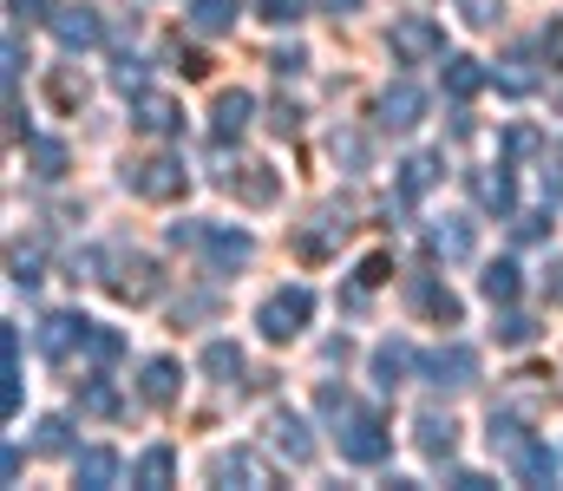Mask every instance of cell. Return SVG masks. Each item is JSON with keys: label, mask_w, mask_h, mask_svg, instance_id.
Listing matches in <instances>:
<instances>
[{"label": "cell", "mask_w": 563, "mask_h": 491, "mask_svg": "<svg viewBox=\"0 0 563 491\" xmlns=\"http://www.w3.org/2000/svg\"><path fill=\"white\" fill-rule=\"evenodd\" d=\"M387 453H394L387 420L367 413V406H347V413H341V459H347V466H380Z\"/></svg>", "instance_id": "6da1fadb"}, {"label": "cell", "mask_w": 563, "mask_h": 491, "mask_svg": "<svg viewBox=\"0 0 563 491\" xmlns=\"http://www.w3.org/2000/svg\"><path fill=\"white\" fill-rule=\"evenodd\" d=\"M387 46H394V59H400V66L445 59V26H439L432 13H400V20H394V33H387Z\"/></svg>", "instance_id": "7a4b0ae2"}, {"label": "cell", "mask_w": 563, "mask_h": 491, "mask_svg": "<svg viewBox=\"0 0 563 491\" xmlns=\"http://www.w3.org/2000/svg\"><path fill=\"white\" fill-rule=\"evenodd\" d=\"M308 315H314V289L288 282V289H276V295L256 309V327H263L269 341H295V334L308 327Z\"/></svg>", "instance_id": "3957f363"}, {"label": "cell", "mask_w": 563, "mask_h": 491, "mask_svg": "<svg viewBox=\"0 0 563 491\" xmlns=\"http://www.w3.org/2000/svg\"><path fill=\"white\" fill-rule=\"evenodd\" d=\"M125 183H132L139 197H151V203H170V197H184V190H190V170H184L177 158H144V164L125 170Z\"/></svg>", "instance_id": "277c9868"}, {"label": "cell", "mask_w": 563, "mask_h": 491, "mask_svg": "<svg viewBox=\"0 0 563 491\" xmlns=\"http://www.w3.org/2000/svg\"><path fill=\"white\" fill-rule=\"evenodd\" d=\"M426 380L445 387V393H465V387H478V354H472L465 341H452V347L426 354Z\"/></svg>", "instance_id": "5b68a950"}, {"label": "cell", "mask_w": 563, "mask_h": 491, "mask_svg": "<svg viewBox=\"0 0 563 491\" xmlns=\"http://www.w3.org/2000/svg\"><path fill=\"white\" fill-rule=\"evenodd\" d=\"M223 190H230L236 203H250V210H269L282 197V177L269 164H236V170H223Z\"/></svg>", "instance_id": "8992f818"}, {"label": "cell", "mask_w": 563, "mask_h": 491, "mask_svg": "<svg viewBox=\"0 0 563 491\" xmlns=\"http://www.w3.org/2000/svg\"><path fill=\"white\" fill-rule=\"evenodd\" d=\"M132 125L151 138H170V132H184V105L170 92H132Z\"/></svg>", "instance_id": "52a82bcc"}, {"label": "cell", "mask_w": 563, "mask_h": 491, "mask_svg": "<svg viewBox=\"0 0 563 491\" xmlns=\"http://www.w3.org/2000/svg\"><path fill=\"white\" fill-rule=\"evenodd\" d=\"M92 327L99 322H86V315H46L40 322V354L46 360H66L73 347H92Z\"/></svg>", "instance_id": "ba28073f"}, {"label": "cell", "mask_w": 563, "mask_h": 491, "mask_svg": "<svg viewBox=\"0 0 563 491\" xmlns=\"http://www.w3.org/2000/svg\"><path fill=\"white\" fill-rule=\"evenodd\" d=\"M203 256H210V269H243L256 256V236L250 230H230V223H210L203 230Z\"/></svg>", "instance_id": "9c48e42d"}, {"label": "cell", "mask_w": 563, "mask_h": 491, "mask_svg": "<svg viewBox=\"0 0 563 491\" xmlns=\"http://www.w3.org/2000/svg\"><path fill=\"white\" fill-rule=\"evenodd\" d=\"M53 33H59L66 53H86V46L106 40V20H99L92 7H59V13H53Z\"/></svg>", "instance_id": "30bf717a"}, {"label": "cell", "mask_w": 563, "mask_h": 491, "mask_svg": "<svg viewBox=\"0 0 563 491\" xmlns=\"http://www.w3.org/2000/svg\"><path fill=\"white\" fill-rule=\"evenodd\" d=\"M407 302H413L420 315H432L439 327L459 322V295H452V289H445L439 276H413V282H407Z\"/></svg>", "instance_id": "8fae6325"}, {"label": "cell", "mask_w": 563, "mask_h": 491, "mask_svg": "<svg viewBox=\"0 0 563 491\" xmlns=\"http://www.w3.org/2000/svg\"><path fill=\"white\" fill-rule=\"evenodd\" d=\"M250 112H256V92H223L217 99V112H210V132H217V145H230V138H243L250 132Z\"/></svg>", "instance_id": "7c38bea8"}, {"label": "cell", "mask_w": 563, "mask_h": 491, "mask_svg": "<svg viewBox=\"0 0 563 491\" xmlns=\"http://www.w3.org/2000/svg\"><path fill=\"white\" fill-rule=\"evenodd\" d=\"M420 112H426V92L413 86V79H400V86H387V92H380V125L407 132V125H420Z\"/></svg>", "instance_id": "4fadbf2b"}, {"label": "cell", "mask_w": 563, "mask_h": 491, "mask_svg": "<svg viewBox=\"0 0 563 491\" xmlns=\"http://www.w3.org/2000/svg\"><path fill=\"white\" fill-rule=\"evenodd\" d=\"M426 249H432V256H445V263H465V256L478 249V236H472V223H465V216H445V223H432V230H426Z\"/></svg>", "instance_id": "5bb4252c"}, {"label": "cell", "mask_w": 563, "mask_h": 491, "mask_svg": "<svg viewBox=\"0 0 563 491\" xmlns=\"http://www.w3.org/2000/svg\"><path fill=\"white\" fill-rule=\"evenodd\" d=\"M269 439H276V453L288 466H308V459H314V439H308V420H301V413H276V420H269Z\"/></svg>", "instance_id": "9a60e30c"}, {"label": "cell", "mask_w": 563, "mask_h": 491, "mask_svg": "<svg viewBox=\"0 0 563 491\" xmlns=\"http://www.w3.org/2000/svg\"><path fill=\"white\" fill-rule=\"evenodd\" d=\"M413 439H420L426 459H452L459 453V420L452 413H420L413 420Z\"/></svg>", "instance_id": "2e32d148"}, {"label": "cell", "mask_w": 563, "mask_h": 491, "mask_svg": "<svg viewBox=\"0 0 563 491\" xmlns=\"http://www.w3.org/2000/svg\"><path fill=\"white\" fill-rule=\"evenodd\" d=\"M106 289H112L119 302H151V295H157V269H151L144 256H132V263H119V276H106Z\"/></svg>", "instance_id": "e0dca14e"}, {"label": "cell", "mask_w": 563, "mask_h": 491, "mask_svg": "<svg viewBox=\"0 0 563 491\" xmlns=\"http://www.w3.org/2000/svg\"><path fill=\"white\" fill-rule=\"evenodd\" d=\"M472 197H478L485 210L511 216V203H518V190H511V170H505V164H498V170H472Z\"/></svg>", "instance_id": "ac0fdd59"}, {"label": "cell", "mask_w": 563, "mask_h": 491, "mask_svg": "<svg viewBox=\"0 0 563 491\" xmlns=\"http://www.w3.org/2000/svg\"><path fill=\"white\" fill-rule=\"evenodd\" d=\"M407 373H413V347H407V341H380V347H374V387L394 393Z\"/></svg>", "instance_id": "d6986e66"}, {"label": "cell", "mask_w": 563, "mask_h": 491, "mask_svg": "<svg viewBox=\"0 0 563 491\" xmlns=\"http://www.w3.org/2000/svg\"><path fill=\"white\" fill-rule=\"evenodd\" d=\"M511 466H518V479H525V486H558V459H551V446H544V439H525V446L511 453Z\"/></svg>", "instance_id": "ffe728a7"}, {"label": "cell", "mask_w": 563, "mask_h": 491, "mask_svg": "<svg viewBox=\"0 0 563 491\" xmlns=\"http://www.w3.org/2000/svg\"><path fill=\"white\" fill-rule=\"evenodd\" d=\"M73 479L92 486V491H106L112 479H119V453H112V446H86V453L73 459Z\"/></svg>", "instance_id": "44dd1931"}, {"label": "cell", "mask_w": 563, "mask_h": 491, "mask_svg": "<svg viewBox=\"0 0 563 491\" xmlns=\"http://www.w3.org/2000/svg\"><path fill=\"white\" fill-rule=\"evenodd\" d=\"M177 380H184V373H177V360H164V354H157V360H144L139 393L151 400V406H170V400H177Z\"/></svg>", "instance_id": "7402d4cb"}, {"label": "cell", "mask_w": 563, "mask_h": 491, "mask_svg": "<svg viewBox=\"0 0 563 491\" xmlns=\"http://www.w3.org/2000/svg\"><path fill=\"white\" fill-rule=\"evenodd\" d=\"M492 79H498V92H511V99H525V92L538 86V66H531V53H525V46H511V53L498 59V72H492Z\"/></svg>", "instance_id": "603a6c76"}, {"label": "cell", "mask_w": 563, "mask_h": 491, "mask_svg": "<svg viewBox=\"0 0 563 491\" xmlns=\"http://www.w3.org/2000/svg\"><path fill=\"white\" fill-rule=\"evenodd\" d=\"M170 479H177V453H170V446H151V453H139V466H132V486L164 491Z\"/></svg>", "instance_id": "cb8c5ba5"}, {"label": "cell", "mask_w": 563, "mask_h": 491, "mask_svg": "<svg viewBox=\"0 0 563 491\" xmlns=\"http://www.w3.org/2000/svg\"><path fill=\"white\" fill-rule=\"evenodd\" d=\"M518 289H525V282H518V269H511V263H485L478 295H485L492 309H511V302H518Z\"/></svg>", "instance_id": "d4e9b609"}, {"label": "cell", "mask_w": 563, "mask_h": 491, "mask_svg": "<svg viewBox=\"0 0 563 491\" xmlns=\"http://www.w3.org/2000/svg\"><path fill=\"white\" fill-rule=\"evenodd\" d=\"M217 479H243V486H276V472L250 453V446H236V453H223L217 459Z\"/></svg>", "instance_id": "484cf974"}, {"label": "cell", "mask_w": 563, "mask_h": 491, "mask_svg": "<svg viewBox=\"0 0 563 491\" xmlns=\"http://www.w3.org/2000/svg\"><path fill=\"white\" fill-rule=\"evenodd\" d=\"M243 367H250V360H243L236 341H210V347H203V373H210V380H243Z\"/></svg>", "instance_id": "4316f807"}, {"label": "cell", "mask_w": 563, "mask_h": 491, "mask_svg": "<svg viewBox=\"0 0 563 491\" xmlns=\"http://www.w3.org/2000/svg\"><path fill=\"white\" fill-rule=\"evenodd\" d=\"M478 86H485V66L465 59V53H452V59H445V92H452V99H472Z\"/></svg>", "instance_id": "83f0119b"}, {"label": "cell", "mask_w": 563, "mask_h": 491, "mask_svg": "<svg viewBox=\"0 0 563 491\" xmlns=\"http://www.w3.org/2000/svg\"><path fill=\"white\" fill-rule=\"evenodd\" d=\"M236 7L243 0H190V20H197V33H230L236 26Z\"/></svg>", "instance_id": "f1b7e54d"}, {"label": "cell", "mask_w": 563, "mask_h": 491, "mask_svg": "<svg viewBox=\"0 0 563 491\" xmlns=\"http://www.w3.org/2000/svg\"><path fill=\"white\" fill-rule=\"evenodd\" d=\"M432 183H439V158H432V152H420V158L400 164V197H426Z\"/></svg>", "instance_id": "f546056e"}, {"label": "cell", "mask_w": 563, "mask_h": 491, "mask_svg": "<svg viewBox=\"0 0 563 491\" xmlns=\"http://www.w3.org/2000/svg\"><path fill=\"white\" fill-rule=\"evenodd\" d=\"M26 164L40 177H66V145L59 138H26Z\"/></svg>", "instance_id": "4dcf8cb0"}, {"label": "cell", "mask_w": 563, "mask_h": 491, "mask_svg": "<svg viewBox=\"0 0 563 491\" xmlns=\"http://www.w3.org/2000/svg\"><path fill=\"white\" fill-rule=\"evenodd\" d=\"M79 406H86V413H99V420H112V413H119V393H112L106 380H86V393H79Z\"/></svg>", "instance_id": "1f68e13d"}, {"label": "cell", "mask_w": 563, "mask_h": 491, "mask_svg": "<svg viewBox=\"0 0 563 491\" xmlns=\"http://www.w3.org/2000/svg\"><path fill=\"white\" fill-rule=\"evenodd\" d=\"M33 446H40V453H66V446H73V426L53 413V420H40V439H33Z\"/></svg>", "instance_id": "d6a6232c"}, {"label": "cell", "mask_w": 563, "mask_h": 491, "mask_svg": "<svg viewBox=\"0 0 563 491\" xmlns=\"http://www.w3.org/2000/svg\"><path fill=\"white\" fill-rule=\"evenodd\" d=\"M112 86H119V92H144V59H132V53H125V59L112 66Z\"/></svg>", "instance_id": "836d02e7"}, {"label": "cell", "mask_w": 563, "mask_h": 491, "mask_svg": "<svg viewBox=\"0 0 563 491\" xmlns=\"http://www.w3.org/2000/svg\"><path fill=\"white\" fill-rule=\"evenodd\" d=\"M538 145H544V138H538V125H511V132H505V152H511V158H531Z\"/></svg>", "instance_id": "e575fe53"}, {"label": "cell", "mask_w": 563, "mask_h": 491, "mask_svg": "<svg viewBox=\"0 0 563 491\" xmlns=\"http://www.w3.org/2000/svg\"><path fill=\"white\" fill-rule=\"evenodd\" d=\"M125 354V334L119 327H92V360H119Z\"/></svg>", "instance_id": "d590c367"}, {"label": "cell", "mask_w": 563, "mask_h": 491, "mask_svg": "<svg viewBox=\"0 0 563 491\" xmlns=\"http://www.w3.org/2000/svg\"><path fill=\"white\" fill-rule=\"evenodd\" d=\"M531 334H538V322H531V315H505V322H498V341H505V347H525Z\"/></svg>", "instance_id": "8d00e7d4"}, {"label": "cell", "mask_w": 563, "mask_h": 491, "mask_svg": "<svg viewBox=\"0 0 563 491\" xmlns=\"http://www.w3.org/2000/svg\"><path fill=\"white\" fill-rule=\"evenodd\" d=\"M53 99H59V105H79V99H86L79 72H53Z\"/></svg>", "instance_id": "74e56055"}, {"label": "cell", "mask_w": 563, "mask_h": 491, "mask_svg": "<svg viewBox=\"0 0 563 491\" xmlns=\"http://www.w3.org/2000/svg\"><path fill=\"white\" fill-rule=\"evenodd\" d=\"M13 282H20V289L40 282V256H33V249H13Z\"/></svg>", "instance_id": "f35d334b"}, {"label": "cell", "mask_w": 563, "mask_h": 491, "mask_svg": "<svg viewBox=\"0 0 563 491\" xmlns=\"http://www.w3.org/2000/svg\"><path fill=\"white\" fill-rule=\"evenodd\" d=\"M263 20H276V26H295V20H301V0H263Z\"/></svg>", "instance_id": "ab89813d"}, {"label": "cell", "mask_w": 563, "mask_h": 491, "mask_svg": "<svg viewBox=\"0 0 563 491\" xmlns=\"http://www.w3.org/2000/svg\"><path fill=\"white\" fill-rule=\"evenodd\" d=\"M7 7H13L20 20H53V13H59V0H7Z\"/></svg>", "instance_id": "60d3db41"}, {"label": "cell", "mask_w": 563, "mask_h": 491, "mask_svg": "<svg viewBox=\"0 0 563 491\" xmlns=\"http://www.w3.org/2000/svg\"><path fill=\"white\" fill-rule=\"evenodd\" d=\"M544 223H551L544 210H531V216H518V243H544Z\"/></svg>", "instance_id": "b9f144b4"}, {"label": "cell", "mask_w": 563, "mask_h": 491, "mask_svg": "<svg viewBox=\"0 0 563 491\" xmlns=\"http://www.w3.org/2000/svg\"><path fill=\"white\" fill-rule=\"evenodd\" d=\"M269 66H276L282 79H288V72H301V66H308V53H301V46H282V53L269 59Z\"/></svg>", "instance_id": "7bdbcfd3"}, {"label": "cell", "mask_w": 563, "mask_h": 491, "mask_svg": "<svg viewBox=\"0 0 563 491\" xmlns=\"http://www.w3.org/2000/svg\"><path fill=\"white\" fill-rule=\"evenodd\" d=\"M295 125H301V112H295V105H276V112H269V132H282V138H288Z\"/></svg>", "instance_id": "ee69618b"}, {"label": "cell", "mask_w": 563, "mask_h": 491, "mask_svg": "<svg viewBox=\"0 0 563 491\" xmlns=\"http://www.w3.org/2000/svg\"><path fill=\"white\" fill-rule=\"evenodd\" d=\"M374 282H387V256H367L361 263V289H374Z\"/></svg>", "instance_id": "f6af8a7d"}, {"label": "cell", "mask_w": 563, "mask_h": 491, "mask_svg": "<svg viewBox=\"0 0 563 491\" xmlns=\"http://www.w3.org/2000/svg\"><path fill=\"white\" fill-rule=\"evenodd\" d=\"M465 20H472V26H492L498 13H492V0H465Z\"/></svg>", "instance_id": "bcb514c9"}, {"label": "cell", "mask_w": 563, "mask_h": 491, "mask_svg": "<svg viewBox=\"0 0 563 491\" xmlns=\"http://www.w3.org/2000/svg\"><path fill=\"white\" fill-rule=\"evenodd\" d=\"M544 59H551V66H563V20L544 33Z\"/></svg>", "instance_id": "7dc6e473"}, {"label": "cell", "mask_w": 563, "mask_h": 491, "mask_svg": "<svg viewBox=\"0 0 563 491\" xmlns=\"http://www.w3.org/2000/svg\"><path fill=\"white\" fill-rule=\"evenodd\" d=\"M367 0H321V13H334V20H347V13H361Z\"/></svg>", "instance_id": "c3c4849f"}, {"label": "cell", "mask_w": 563, "mask_h": 491, "mask_svg": "<svg viewBox=\"0 0 563 491\" xmlns=\"http://www.w3.org/2000/svg\"><path fill=\"white\" fill-rule=\"evenodd\" d=\"M452 486H459V491H485L492 479H485V472H452Z\"/></svg>", "instance_id": "681fc988"}, {"label": "cell", "mask_w": 563, "mask_h": 491, "mask_svg": "<svg viewBox=\"0 0 563 491\" xmlns=\"http://www.w3.org/2000/svg\"><path fill=\"white\" fill-rule=\"evenodd\" d=\"M544 289H551V295H558V302H563V256H558V263H551V276H544Z\"/></svg>", "instance_id": "f907efd6"}]
</instances>
